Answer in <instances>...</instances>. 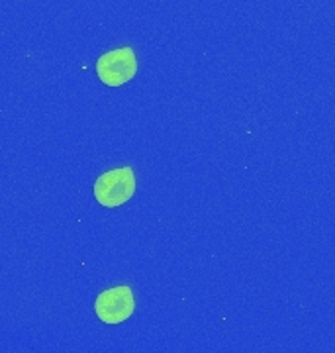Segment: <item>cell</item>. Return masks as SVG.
Listing matches in <instances>:
<instances>
[{
  "mask_svg": "<svg viewBox=\"0 0 335 353\" xmlns=\"http://www.w3.org/2000/svg\"><path fill=\"white\" fill-rule=\"evenodd\" d=\"M136 310L134 292L128 285L102 290L94 301V312L104 324H122Z\"/></svg>",
  "mask_w": 335,
  "mask_h": 353,
  "instance_id": "obj_3",
  "label": "cell"
},
{
  "mask_svg": "<svg viewBox=\"0 0 335 353\" xmlns=\"http://www.w3.org/2000/svg\"><path fill=\"white\" fill-rule=\"evenodd\" d=\"M137 73V59L132 48H120L100 55L97 75L106 87H122Z\"/></svg>",
  "mask_w": 335,
  "mask_h": 353,
  "instance_id": "obj_2",
  "label": "cell"
},
{
  "mask_svg": "<svg viewBox=\"0 0 335 353\" xmlns=\"http://www.w3.org/2000/svg\"><path fill=\"white\" fill-rule=\"evenodd\" d=\"M136 192V175L132 167L106 171L94 181V199L106 208H116L130 201Z\"/></svg>",
  "mask_w": 335,
  "mask_h": 353,
  "instance_id": "obj_1",
  "label": "cell"
}]
</instances>
